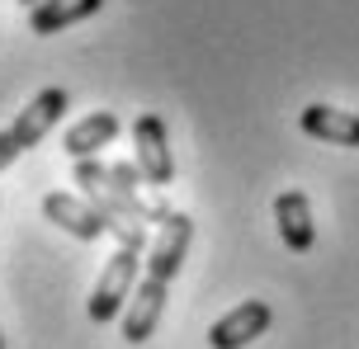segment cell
Returning <instances> with one entry per match:
<instances>
[{
	"instance_id": "8",
	"label": "cell",
	"mask_w": 359,
	"mask_h": 349,
	"mask_svg": "<svg viewBox=\"0 0 359 349\" xmlns=\"http://www.w3.org/2000/svg\"><path fill=\"white\" fill-rule=\"evenodd\" d=\"M118 113H109V109H95L86 113L81 123H72V128L62 132V151L72 156V161H90V156H100V151L118 137Z\"/></svg>"
},
{
	"instance_id": "13",
	"label": "cell",
	"mask_w": 359,
	"mask_h": 349,
	"mask_svg": "<svg viewBox=\"0 0 359 349\" xmlns=\"http://www.w3.org/2000/svg\"><path fill=\"white\" fill-rule=\"evenodd\" d=\"M0 349H5V340H0Z\"/></svg>"
},
{
	"instance_id": "10",
	"label": "cell",
	"mask_w": 359,
	"mask_h": 349,
	"mask_svg": "<svg viewBox=\"0 0 359 349\" xmlns=\"http://www.w3.org/2000/svg\"><path fill=\"white\" fill-rule=\"evenodd\" d=\"M100 10H104V0H43V5L29 10V34L53 38V34H62V29L81 24V19L100 15Z\"/></svg>"
},
{
	"instance_id": "12",
	"label": "cell",
	"mask_w": 359,
	"mask_h": 349,
	"mask_svg": "<svg viewBox=\"0 0 359 349\" xmlns=\"http://www.w3.org/2000/svg\"><path fill=\"white\" fill-rule=\"evenodd\" d=\"M19 5H29V10H34V5H43V0H19Z\"/></svg>"
},
{
	"instance_id": "4",
	"label": "cell",
	"mask_w": 359,
	"mask_h": 349,
	"mask_svg": "<svg viewBox=\"0 0 359 349\" xmlns=\"http://www.w3.org/2000/svg\"><path fill=\"white\" fill-rule=\"evenodd\" d=\"M269 321H274L269 302L246 297V302H236L227 316H217V321H213V331H208V349H246L251 340H260V335L269 331Z\"/></svg>"
},
{
	"instance_id": "9",
	"label": "cell",
	"mask_w": 359,
	"mask_h": 349,
	"mask_svg": "<svg viewBox=\"0 0 359 349\" xmlns=\"http://www.w3.org/2000/svg\"><path fill=\"white\" fill-rule=\"evenodd\" d=\"M109 184H114V194L137 213L142 222H170V208H165L156 194H147L142 184L147 175L137 170V161H118V166H109Z\"/></svg>"
},
{
	"instance_id": "2",
	"label": "cell",
	"mask_w": 359,
	"mask_h": 349,
	"mask_svg": "<svg viewBox=\"0 0 359 349\" xmlns=\"http://www.w3.org/2000/svg\"><path fill=\"white\" fill-rule=\"evenodd\" d=\"M133 161L147 175L151 189H165L175 180V156H170V128L161 123V113H142L133 123Z\"/></svg>"
},
{
	"instance_id": "7",
	"label": "cell",
	"mask_w": 359,
	"mask_h": 349,
	"mask_svg": "<svg viewBox=\"0 0 359 349\" xmlns=\"http://www.w3.org/2000/svg\"><path fill=\"white\" fill-rule=\"evenodd\" d=\"M298 128H303L312 142H326V147H359V113H350V109L307 104V109L298 113Z\"/></svg>"
},
{
	"instance_id": "1",
	"label": "cell",
	"mask_w": 359,
	"mask_h": 349,
	"mask_svg": "<svg viewBox=\"0 0 359 349\" xmlns=\"http://www.w3.org/2000/svg\"><path fill=\"white\" fill-rule=\"evenodd\" d=\"M137 278H142V250H133V245H118L114 255L104 259V269L95 278V293H90V321L95 326H109V321H118L128 312V302H133V288H137Z\"/></svg>"
},
{
	"instance_id": "3",
	"label": "cell",
	"mask_w": 359,
	"mask_h": 349,
	"mask_svg": "<svg viewBox=\"0 0 359 349\" xmlns=\"http://www.w3.org/2000/svg\"><path fill=\"white\" fill-rule=\"evenodd\" d=\"M43 218L53 222V227H62L67 236H76V241L109 236V218L90 199H81V194H62V189L43 194Z\"/></svg>"
},
{
	"instance_id": "11",
	"label": "cell",
	"mask_w": 359,
	"mask_h": 349,
	"mask_svg": "<svg viewBox=\"0 0 359 349\" xmlns=\"http://www.w3.org/2000/svg\"><path fill=\"white\" fill-rule=\"evenodd\" d=\"M19 156H24V151H19V142L10 137V128H5V132H0V170H10Z\"/></svg>"
},
{
	"instance_id": "6",
	"label": "cell",
	"mask_w": 359,
	"mask_h": 349,
	"mask_svg": "<svg viewBox=\"0 0 359 349\" xmlns=\"http://www.w3.org/2000/svg\"><path fill=\"white\" fill-rule=\"evenodd\" d=\"M274 227H279V236L293 255H307L312 245H317V222H312V199H307L303 189H284L279 199H274Z\"/></svg>"
},
{
	"instance_id": "5",
	"label": "cell",
	"mask_w": 359,
	"mask_h": 349,
	"mask_svg": "<svg viewBox=\"0 0 359 349\" xmlns=\"http://www.w3.org/2000/svg\"><path fill=\"white\" fill-rule=\"evenodd\" d=\"M67 104H72V94L62 90V85H48V90H38L24 109H19V118L10 123V137L19 142V151H34L48 132L57 128V118L67 113Z\"/></svg>"
}]
</instances>
